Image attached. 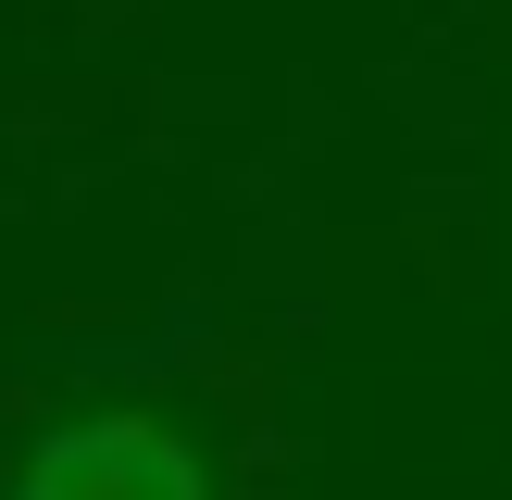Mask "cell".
Here are the masks:
<instances>
[{"mask_svg":"<svg viewBox=\"0 0 512 500\" xmlns=\"http://www.w3.org/2000/svg\"><path fill=\"white\" fill-rule=\"evenodd\" d=\"M0 500H213V463L163 413H75L0 475Z\"/></svg>","mask_w":512,"mask_h":500,"instance_id":"obj_1","label":"cell"}]
</instances>
